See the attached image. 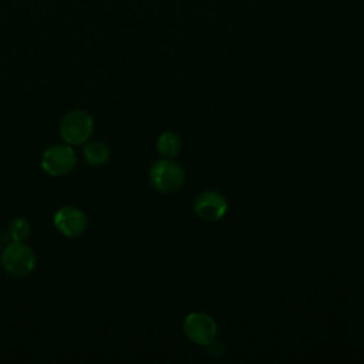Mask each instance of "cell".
Returning <instances> with one entry per match:
<instances>
[{"label":"cell","instance_id":"obj_1","mask_svg":"<svg viewBox=\"0 0 364 364\" xmlns=\"http://www.w3.org/2000/svg\"><path fill=\"white\" fill-rule=\"evenodd\" d=\"M92 131L94 119L82 109L68 112L60 122V135L70 145H80L85 142L91 136Z\"/></svg>","mask_w":364,"mask_h":364},{"label":"cell","instance_id":"obj_2","mask_svg":"<svg viewBox=\"0 0 364 364\" xmlns=\"http://www.w3.org/2000/svg\"><path fill=\"white\" fill-rule=\"evenodd\" d=\"M1 263L6 272L11 276L24 277L33 272L36 256L24 242H11L1 255Z\"/></svg>","mask_w":364,"mask_h":364},{"label":"cell","instance_id":"obj_3","mask_svg":"<svg viewBox=\"0 0 364 364\" xmlns=\"http://www.w3.org/2000/svg\"><path fill=\"white\" fill-rule=\"evenodd\" d=\"M149 181L156 191L171 193L182 186L185 181V173L181 165H178L176 162L162 159L152 165L149 171Z\"/></svg>","mask_w":364,"mask_h":364},{"label":"cell","instance_id":"obj_4","mask_svg":"<svg viewBox=\"0 0 364 364\" xmlns=\"http://www.w3.org/2000/svg\"><path fill=\"white\" fill-rule=\"evenodd\" d=\"M77 155L68 145H53L41 156V168L53 176H61L73 171Z\"/></svg>","mask_w":364,"mask_h":364},{"label":"cell","instance_id":"obj_5","mask_svg":"<svg viewBox=\"0 0 364 364\" xmlns=\"http://www.w3.org/2000/svg\"><path fill=\"white\" fill-rule=\"evenodd\" d=\"M185 334L189 340L200 346H209L215 341L218 334V327L215 320L205 313H191L186 316L183 323Z\"/></svg>","mask_w":364,"mask_h":364},{"label":"cell","instance_id":"obj_6","mask_svg":"<svg viewBox=\"0 0 364 364\" xmlns=\"http://www.w3.org/2000/svg\"><path fill=\"white\" fill-rule=\"evenodd\" d=\"M54 226L67 237H78L87 229V216L75 206H63L54 215Z\"/></svg>","mask_w":364,"mask_h":364},{"label":"cell","instance_id":"obj_7","mask_svg":"<svg viewBox=\"0 0 364 364\" xmlns=\"http://www.w3.org/2000/svg\"><path fill=\"white\" fill-rule=\"evenodd\" d=\"M195 213L208 222L219 220L228 210L226 199L218 192H203L193 202Z\"/></svg>","mask_w":364,"mask_h":364},{"label":"cell","instance_id":"obj_8","mask_svg":"<svg viewBox=\"0 0 364 364\" xmlns=\"http://www.w3.org/2000/svg\"><path fill=\"white\" fill-rule=\"evenodd\" d=\"M85 161L92 166L104 165L109 158L108 146L101 141H91L82 149Z\"/></svg>","mask_w":364,"mask_h":364},{"label":"cell","instance_id":"obj_9","mask_svg":"<svg viewBox=\"0 0 364 364\" xmlns=\"http://www.w3.org/2000/svg\"><path fill=\"white\" fill-rule=\"evenodd\" d=\"M158 152L165 158L175 156L181 149V139L173 132H164L156 142Z\"/></svg>","mask_w":364,"mask_h":364},{"label":"cell","instance_id":"obj_10","mask_svg":"<svg viewBox=\"0 0 364 364\" xmlns=\"http://www.w3.org/2000/svg\"><path fill=\"white\" fill-rule=\"evenodd\" d=\"M30 223L24 218H16L9 225L6 236L11 242H24L30 236Z\"/></svg>","mask_w":364,"mask_h":364}]
</instances>
